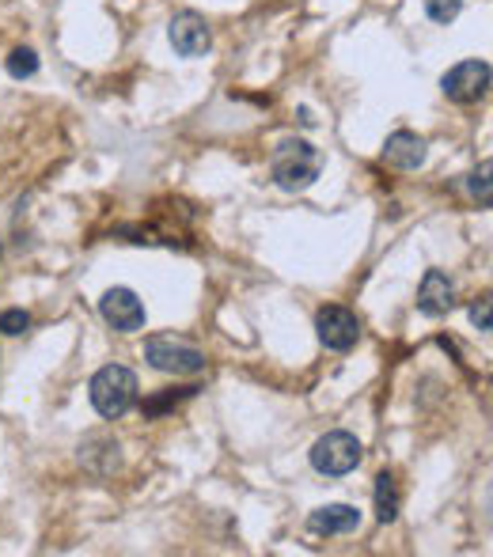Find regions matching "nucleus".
<instances>
[{"label": "nucleus", "mask_w": 493, "mask_h": 557, "mask_svg": "<svg viewBox=\"0 0 493 557\" xmlns=\"http://www.w3.org/2000/svg\"><path fill=\"white\" fill-rule=\"evenodd\" d=\"M490 172H493V164L490 160H482L479 164V172L467 179V190H471V198L479 201L482 208H490L493 205V190H490Z\"/></svg>", "instance_id": "2eb2a0df"}, {"label": "nucleus", "mask_w": 493, "mask_h": 557, "mask_svg": "<svg viewBox=\"0 0 493 557\" xmlns=\"http://www.w3.org/2000/svg\"><path fill=\"white\" fill-rule=\"evenodd\" d=\"M137 391H141V387H137V376L126 365L99 368L96 376H91V383H88L91 406H96V414L106 417V421H118V417H126L129 409L137 406Z\"/></svg>", "instance_id": "f03ea898"}, {"label": "nucleus", "mask_w": 493, "mask_h": 557, "mask_svg": "<svg viewBox=\"0 0 493 557\" xmlns=\"http://www.w3.org/2000/svg\"><path fill=\"white\" fill-rule=\"evenodd\" d=\"M167 38H172L175 53L187 61H198L213 50V30L205 23V15L198 12H175L172 23H167Z\"/></svg>", "instance_id": "0eeeda50"}, {"label": "nucleus", "mask_w": 493, "mask_h": 557, "mask_svg": "<svg viewBox=\"0 0 493 557\" xmlns=\"http://www.w3.org/2000/svg\"><path fill=\"white\" fill-rule=\"evenodd\" d=\"M99 315H103V322L111 330H118V334H137V330H144V304L141 296H137L134 289H106L103 300H99Z\"/></svg>", "instance_id": "6e6552de"}, {"label": "nucleus", "mask_w": 493, "mask_h": 557, "mask_svg": "<svg viewBox=\"0 0 493 557\" xmlns=\"http://www.w3.org/2000/svg\"><path fill=\"white\" fill-rule=\"evenodd\" d=\"M471 322L482 330V334H490V330H493V300L490 296H479L471 304Z\"/></svg>", "instance_id": "a211bd4d"}, {"label": "nucleus", "mask_w": 493, "mask_h": 557, "mask_svg": "<svg viewBox=\"0 0 493 557\" xmlns=\"http://www.w3.org/2000/svg\"><path fill=\"white\" fill-rule=\"evenodd\" d=\"M30 330V315L23 312V307H8V312H0V334L8 338H20Z\"/></svg>", "instance_id": "f3484780"}, {"label": "nucleus", "mask_w": 493, "mask_h": 557, "mask_svg": "<svg viewBox=\"0 0 493 557\" xmlns=\"http://www.w3.org/2000/svg\"><path fill=\"white\" fill-rule=\"evenodd\" d=\"M421 4H426V15L433 23H444V27H448L452 20H456L459 12H464V0H421Z\"/></svg>", "instance_id": "dca6fc26"}, {"label": "nucleus", "mask_w": 493, "mask_h": 557, "mask_svg": "<svg viewBox=\"0 0 493 557\" xmlns=\"http://www.w3.org/2000/svg\"><path fill=\"white\" fill-rule=\"evenodd\" d=\"M426 141H421L414 129H395L383 144V164L395 167V172H418L426 164Z\"/></svg>", "instance_id": "9d476101"}, {"label": "nucleus", "mask_w": 493, "mask_h": 557, "mask_svg": "<svg viewBox=\"0 0 493 557\" xmlns=\"http://www.w3.org/2000/svg\"><path fill=\"white\" fill-rule=\"evenodd\" d=\"M361 528V512L353 505H323L307 516V531L319 539L330 535H353Z\"/></svg>", "instance_id": "9b49d317"}, {"label": "nucleus", "mask_w": 493, "mask_h": 557, "mask_svg": "<svg viewBox=\"0 0 493 557\" xmlns=\"http://www.w3.org/2000/svg\"><path fill=\"white\" fill-rule=\"evenodd\" d=\"M269 175L285 193H300L323 175V152L304 137H285L269 160Z\"/></svg>", "instance_id": "f257e3e1"}, {"label": "nucleus", "mask_w": 493, "mask_h": 557, "mask_svg": "<svg viewBox=\"0 0 493 557\" xmlns=\"http://www.w3.org/2000/svg\"><path fill=\"white\" fill-rule=\"evenodd\" d=\"M0 254H4V246H0Z\"/></svg>", "instance_id": "6ab92c4d"}, {"label": "nucleus", "mask_w": 493, "mask_h": 557, "mask_svg": "<svg viewBox=\"0 0 493 557\" xmlns=\"http://www.w3.org/2000/svg\"><path fill=\"white\" fill-rule=\"evenodd\" d=\"M198 394V387H179V391H164V394H152V398H144L141 402V414L144 417H164V414H172L179 402H187V398H194Z\"/></svg>", "instance_id": "ddd939ff"}, {"label": "nucleus", "mask_w": 493, "mask_h": 557, "mask_svg": "<svg viewBox=\"0 0 493 557\" xmlns=\"http://www.w3.org/2000/svg\"><path fill=\"white\" fill-rule=\"evenodd\" d=\"M376 520L380 523H395L399 520V508H403V493H399V482L391 470L376 474Z\"/></svg>", "instance_id": "f8f14e48"}, {"label": "nucleus", "mask_w": 493, "mask_h": 557, "mask_svg": "<svg viewBox=\"0 0 493 557\" xmlns=\"http://www.w3.org/2000/svg\"><path fill=\"white\" fill-rule=\"evenodd\" d=\"M4 68H8V76H12V80H30V76L38 73V53L30 50V46H20V50L8 53Z\"/></svg>", "instance_id": "4468645a"}, {"label": "nucleus", "mask_w": 493, "mask_h": 557, "mask_svg": "<svg viewBox=\"0 0 493 557\" xmlns=\"http://www.w3.org/2000/svg\"><path fill=\"white\" fill-rule=\"evenodd\" d=\"M456 307V281H452L444 269H426L418 284V312L426 319H441Z\"/></svg>", "instance_id": "1a4fd4ad"}, {"label": "nucleus", "mask_w": 493, "mask_h": 557, "mask_svg": "<svg viewBox=\"0 0 493 557\" xmlns=\"http://www.w3.org/2000/svg\"><path fill=\"white\" fill-rule=\"evenodd\" d=\"M144 360L164 376H202L205 353L190 342H179L172 334H156L144 342Z\"/></svg>", "instance_id": "20e7f679"}, {"label": "nucleus", "mask_w": 493, "mask_h": 557, "mask_svg": "<svg viewBox=\"0 0 493 557\" xmlns=\"http://www.w3.org/2000/svg\"><path fill=\"white\" fill-rule=\"evenodd\" d=\"M315 334H319V345L330 353H350L353 345L361 342V319L350 312V307L327 304L315 315Z\"/></svg>", "instance_id": "423d86ee"}, {"label": "nucleus", "mask_w": 493, "mask_h": 557, "mask_svg": "<svg viewBox=\"0 0 493 557\" xmlns=\"http://www.w3.org/2000/svg\"><path fill=\"white\" fill-rule=\"evenodd\" d=\"M490 80H493L490 61L467 58L441 76V91H444V99H452V103L471 106V103H482V99L490 96Z\"/></svg>", "instance_id": "39448f33"}, {"label": "nucleus", "mask_w": 493, "mask_h": 557, "mask_svg": "<svg viewBox=\"0 0 493 557\" xmlns=\"http://www.w3.org/2000/svg\"><path fill=\"white\" fill-rule=\"evenodd\" d=\"M307 459H312L315 474L345 478V474H353V470L361 467V459H365V447H361V440L353 436V432L334 429V432H327V436L315 440L312 452H307Z\"/></svg>", "instance_id": "7ed1b4c3"}]
</instances>
